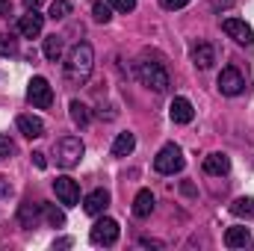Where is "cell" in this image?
I'll list each match as a JSON object with an SVG mask.
<instances>
[{
    "instance_id": "1",
    "label": "cell",
    "mask_w": 254,
    "mask_h": 251,
    "mask_svg": "<svg viewBox=\"0 0 254 251\" xmlns=\"http://www.w3.org/2000/svg\"><path fill=\"white\" fill-rule=\"evenodd\" d=\"M92 68H95V51H92V45L77 42L68 51V57H65V80L74 83V86H83L92 77Z\"/></svg>"
},
{
    "instance_id": "2",
    "label": "cell",
    "mask_w": 254,
    "mask_h": 251,
    "mask_svg": "<svg viewBox=\"0 0 254 251\" xmlns=\"http://www.w3.org/2000/svg\"><path fill=\"white\" fill-rule=\"evenodd\" d=\"M136 74H139L142 86H148V89H154V92H166V89H169V71H166V65L157 63V60L142 57V60L136 63Z\"/></svg>"
},
{
    "instance_id": "3",
    "label": "cell",
    "mask_w": 254,
    "mask_h": 251,
    "mask_svg": "<svg viewBox=\"0 0 254 251\" xmlns=\"http://www.w3.org/2000/svg\"><path fill=\"white\" fill-rule=\"evenodd\" d=\"M83 154H86V145H83L77 136H63V139L57 142V163H60L63 169H74V166L83 160Z\"/></svg>"
},
{
    "instance_id": "4",
    "label": "cell",
    "mask_w": 254,
    "mask_h": 251,
    "mask_svg": "<svg viewBox=\"0 0 254 251\" xmlns=\"http://www.w3.org/2000/svg\"><path fill=\"white\" fill-rule=\"evenodd\" d=\"M154 169H157L160 175H175V172H181V169H184V151H181L175 142L163 145L160 154L154 157Z\"/></svg>"
},
{
    "instance_id": "5",
    "label": "cell",
    "mask_w": 254,
    "mask_h": 251,
    "mask_svg": "<svg viewBox=\"0 0 254 251\" xmlns=\"http://www.w3.org/2000/svg\"><path fill=\"white\" fill-rule=\"evenodd\" d=\"M92 246H116L119 243V222L116 219H98L89 231Z\"/></svg>"
},
{
    "instance_id": "6",
    "label": "cell",
    "mask_w": 254,
    "mask_h": 251,
    "mask_svg": "<svg viewBox=\"0 0 254 251\" xmlns=\"http://www.w3.org/2000/svg\"><path fill=\"white\" fill-rule=\"evenodd\" d=\"M27 101H30L33 107H39V110H48V107L54 104V89H51V83H48L45 77H33L30 86H27Z\"/></svg>"
},
{
    "instance_id": "7",
    "label": "cell",
    "mask_w": 254,
    "mask_h": 251,
    "mask_svg": "<svg viewBox=\"0 0 254 251\" xmlns=\"http://www.w3.org/2000/svg\"><path fill=\"white\" fill-rule=\"evenodd\" d=\"M222 30H225L237 45H246V48H249V45L254 42L252 27H249L246 21H240V18H225V21H222Z\"/></svg>"
},
{
    "instance_id": "8",
    "label": "cell",
    "mask_w": 254,
    "mask_h": 251,
    "mask_svg": "<svg viewBox=\"0 0 254 251\" xmlns=\"http://www.w3.org/2000/svg\"><path fill=\"white\" fill-rule=\"evenodd\" d=\"M246 89V80H243V74L237 71V68H222V74H219V92L222 95H240Z\"/></svg>"
},
{
    "instance_id": "9",
    "label": "cell",
    "mask_w": 254,
    "mask_h": 251,
    "mask_svg": "<svg viewBox=\"0 0 254 251\" xmlns=\"http://www.w3.org/2000/svg\"><path fill=\"white\" fill-rule=\"evenodd\" d=\"M54 192H57V198L63 201L65 207L80 204V187H77V181H71V178H57V181H54Z\"/></svg>"
},
{
    "instance_id": "10",
    "label": "cell",
    "mask_w": 254,
    "mask_h": 251,
    "mask_svg": "<svg viewBox=\"0 0 254 251\" xmlns=\"http://www.w3.org/2000/svg\"><path fill=\"white\" fill-rule=\"evenodd\" d=\"M42 27H45V18H42L36 9H27V15L18 18V33H21L24 39H36V36H42Z\"/></svg>"
},
{
    "instance_id": "11",
    "label": "cell",
    "mask_w": 254,
    "mask_h": 251,
    "mask_svg": "<svg viewBox=\"0 0 254 251\" xmlns=\"http://www.w3.org/2000/svg\"><path fill=\"white\" fill-rule=\"evenodd\" d=\"M107 207H110V192H107V189H95V192H89L86 201H83V210H86L89 216H101Z\"/></svg>"
},
{
    "instance_id": "12",
    "label": "cell",
    "mask_w": 254,
    "mask_h": 251,
    "mask_svg": "<svg viewBox=\"0 0 254 251\" xmlns=\"http://www.w3.org/2000/svg\"><path fill=\"white\" fill-rule=\"evenodd\" d=\"M154 192L151 189H139L136 192V198H133V216L136 219H148L151 213H154Z\"/></svg>"
},
{
    "instance_id": "13",
    "label": "cell",
    "mask_w": 254,
    "mask_h": 251,
    "mask_svg": "<svg viewBox=\"0 0 254 251\" xmlns=\"http://www.w3.org/2000/svg\"><path fill=\"white\" fill-rule=\"evenodd\" d=\"M169 116H172L175 125H190L192 116H195V110H192V104L187 101V98H175L172 107H169Z\"/></svg>"
},
{
    "instance_id": "14",
    "label": "cell",
    "mask_w": 254,
    "mask_h": 251,
    "mask_svg": "<svg viewBox=\"0 0 254 251\" xmlns=\"http://www.w3.org/2000/svg\"><path fill=\"white\" fill-rule=\"evenodd\" d=\"M192 63H195V68L207 71L210 65L216 63V51H213V45H207V42H198V45L192 48Z\"/></svg>"
},
{
    "instance_id": "15",
    "label": "cell",
    "mask_w": 254,
    "mask_h": 251,
    "mask_svg": "<svg viewBox=\"0 0 254 251\" xmlns=\"http://www.w3.org/2000/svg\"><path fill=\"white\" fill-rule=\"evenodd\" d=\"M18 130L27 136V139H39V136H45V122L42 119H36V116H18Z\"/></svg>"
},
{
    "instance_id": "16",
    "label": "cell",
    "mask_w": 254,
    "mask_h": 251,
    "mask_svg": "<svg viewBox=\"0 0 254 251\" xmlns=\"http://www.w3.org/2000/svg\"><path fill=\"white\" fill-rule=\"evenodd\" d=\"M228 169H231V160L225 154H207L204 157V172L207 175L219 178V175H228Z\"/></svg>"
},
{
    "instance_id": "17",
    "label": "cell",
    "mask_w": 254,
    "mask_h": 251,
    "mask_svg": "<svg viewBox=\"0 0 254 251\" xmlns=\"http://www.w3.org/2000/svg\"><path fill=\"white\" fill-rule=\"evenodd\" d=\"M225 246H228V249H246V246H252V234H249L246 228H228Z\"/></svg>"
},
{
    "instance_id": "18",
    "label": "cell",
    "mask_w": 254,
    "mask_h": 251,
    "mask_svg": "<svg viewBox=\"0 0 254 251\" xmlns=\"http://www.w3.org/2000/svg\"><path fill=\"white\" fill-rule=\"evenodd\" d=\"M133 148H136V136L133 133H119L116 142H113V157H127Z\"/></svg>"
},
{
    "instance_id": "19",
    "label": "cell",
    "mask_w": 254,
    "mask_h": 251,
    "mask_svg": "<svg viewBox=\"0 0 254 251\" xmlns=\"http://www.w3.org/2000/svg\"><path fill=\"white\" fill-rule=\"evenodd\" d=\"M39 210H42V204H30V201H24V204H21V210H18L21 225H24V228H33V225H36V219H39Z\"/></svg>"
},
{
    "instance_id": "20",
    "label": "cell",
    "mask_w": 254,
    "mask_h": 251,
    "mask_svg": "<svg viewBox=\"0 0 254 251\" xmlns=\"http://www.w3.org/2000/svg\"><path fill=\"white\" fill-rule=\"evenodd\" d=\"M68 110H71V122H74L77 127H86V125H89V119H92V116H89V107H86V104L71 101V104H68Z\"/></svg>"
},
{
    "instance_id": "21",
    "label": "cell",
    "mask_w": 254,
    "mask_h": 251,
    "mask_svg": "<svg viewBox=\"0 0 254 251\" xmlns=\"http://www.w3.org/2000/svg\"><path fill=\"white\" fill-rule=\"evenodd\" d=\"M45 57L51 63H60V57H63V39L60 36H48L45 39Z\"/></svg>"
},
{
    "instance_id": "22",
    "label": "cell",
    "mask_w": 254,
    "mask_h": 251,
    "mask_svg": "<svg viewBox=\"0 0 254 251\" xmlns=\"http://www.w3.org/2000/svg\"><path fill=\"white\" fill-rule=\"evenodd\" d=\"M68 15H71V0H54L51 3V18L54 21H63Z\"/></svg>"
},
{
    "instance_id": "23",
    "label": "cell",
    "mask_w": 254,
    "mask_h": 251,
    "mask_svg": "<svg viewBox=\"0 0 254 251\" xmlns=\"http://www.w3.org/2000/svg\"><path fill=\"white\" fill-rule=\"evenodd\" d=\"M18 54V42L12 33H3L0 36V57H15Z\"/></svg>"
},
{
    "instance_id": "24",
    "label": "cell",
    "mask_w": 254,
    "mask_h": 251,
    "mask_svg": "<svg viewBox=\"0 0 254 251\" xmlns=\"http://www.w3.org/2000/svg\"><path fill=\"white\" fill-rule=\"evenodd\" d=\"M42 210H45V216H48V222H51L54 228H63L65 225V213L63 210H57L54 204H42Z\"/></svg>"
},
{
    "instance_id": "25",
    "label": "cell",
    "mask_w": 254,
    "mask_h": 251,
    "mask_svg": "<svg viewBox=\"0 0 254 251\" xmlns=\"http://www.w3.org/2000/svg\"><path fill=\"white\" fill-rule=\"evenodd\" d=\"M231 213H234V216H252L254 213V201L252 198H237V201L231 204Z\"/></svg>"
},
{
    "instance_id": "26",
    "label": "cell",
    "mask_w": 254,
    "mask_h": 251,
    "mask_svg": "<svg viewBox=\"0 0 254 251\" xmlns=\"http://www.w3.org/2000/svg\"><path fill=\"white\" fill-rule=\"evenodd\" d=\"M92 15H95V21L107 24V21L113 18V6H110V3H95V6H92Z\"/></svg>"
},
{
    "instance_id": "27",
    "label": "cell",
    "mask_w": 254,
    "mask_h": 251,
    "mask_svg": "<svg viewBox=\"0 0 254 251\" xmlns=\"http://www.w3.org/2000/svg\"><path fill=\"white\" fill-rule=\"evenodd\" d=\"M12 154H15V142L0 133V160H6V157H12Z\"/></svg>"
},
{
    "instance_id": "28",
    "label": "cell",
    "mask_w": 254,
    "mask_h": 251,
    "mask_svg": "<svg viewBox=\"0 0 254 251\" xmlns=\"http://www.w3.org/2000/svg\"><path fill=\"white\" fill-rule=\"evenodd\" d=\"M113 9H119V12H133L136 9V0H107Z\"/></svg>"
},
{
    "instance_id": "29",
    "label": "cell",
    "mask_w": 254,
    "mask_h": 251,
    "mask_svg": "<svg viewBox=\"0 0 254 251\" xmlns=\"http://www.w3.org/2000/svg\"><path fill=\"white\" fill-rule=\"evenodd\" d=\"M187 3H190V0H160L163 9H184Z\"/></svg>"
},
{
    "instance_id": "30",
    "label": "cell",
    "mask_w": 254,
    "mask_h": 251,
    "mask_svg": "<svg viewBox=\"0 0 254 251\" xmlns=\"http://www.w3.org/2000/svg\"><path fill=\"white\" fill-rule=\"evenodd\" d=\"M9 195H12V184L0 175V198H9Z\"/></svg>"
},
{
    "instance_id": "31",
    "label": "cell",
    "mask_w": 254,
    "mask_h": 251,
    "mask_svg": "<svg viewBox=\"0 0 254 251\" xmlns=\"http://www.w3.org/2000/svg\"><path fill=\"white\" fill-rule=\"evenodd\" d=\"M33 163H36L39 169H45V166H48V160H45V154H42V151H36V154H33Z\"/></svg>"
},
{
    "instance_id": "32",
    "label": "cell",
    "mask_w": 254,
    "mask_h": 251,
    "mask_svg": "<svg viewBox=\"0 0 254 251\" xmlns=\"http://www.w3.org/2000/svg\"><path fill=\"white\" fill-rule=\"evenodd\" d=\"M9 12H12V3L9 0H0V18H6Z\"/></svg>"
},
{
    "instance_id": "33",
    "label": "cell",
    "mask_w": 254,
    "mask_h": 251,
    "mask_svg": "<svg viewBox=\"0 0 254 251\" xmlns=\"http://www.w3.org/2000/svg\"><path fill=\"white\" fill-rule=\"evenodd\" d=\"M42 3H45V0H24V6H27V9H39Z\"/></svg>"
}]
</instances>
